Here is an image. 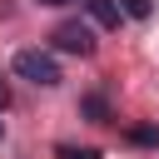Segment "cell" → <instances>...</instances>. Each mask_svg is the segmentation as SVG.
<instances>
[{"instance_id":"1","label":"cell","mask_w":159,"mask_h":159,"mask_svg":"<svg viewBox=\"0 0 159 159\" xmlns=\"http://www.w3.org/2000/svg\"><path fill=\"white\" fill-rule=\"evenodd\" d=\"M10 70H15L20 80H30L35 89H55V84L65 80L50 50H15V60H10Z\"/></svg>"},{"instance_id":"2","label":"cell","mask_w":159,"mask_h":159,"mask_svg":"<svg viewBox=\"0 0 159 159\" xmlns=\"http://www.w3.org/2000/svg\"><path fill=\"white\" fill-rule=\"evenodd\" d=\"M50 45L65 50V55H94V30H89L84 20H60V25L50 30Z\"/></svg>"},{"instance_id":"3","label":"cell","mask_w":159,"mask_h":159,"mask_svg":"<svg viewBox=\"0 0 159 159\" xmlns=\"http://www.w3.org/2000/svg\"><path fill=\"white\" fill-rule=\"evenodd\" d=\"M80 5H84V10L94 15V25H99V30H119V20H124L114 0H80Z\"/></svg>"},{"instance_id":"4","label":"cell","mask_w":159,"mask_h":159,"mask_svg":"<svg viewBox=\"0 0 159 159\" xmlns=\"http://www.w3.org/2000/svg\"><path fill=\"white\" fill-rule=\"evenodd\" d=\"M80 109H84V119H89V124H109V99H104L99 89H94V94H84V99H80Z\"/></svg>"},{"instance_id":"5","label":"cell","mask_w":159,"mask_h":159,"mask_svg":"<svg viewBox=\"0 0 159 159\" xmlns=\"http://www.w3.org/2000/svg\"><path fill=\"white\" fill-rule=\"evenodd\" d=\"M119 5V15H129V20H149L154 15V0H114Z\"/></svg>"},{"instance_id":"6","label":"cell","mask_w":159,"mask_h":159,"mask_svg":"<svg viewBox=\"0 0 159 159\" xmlns=\"http://www.w3.org/2000/svg\"><path fill=\"white\" fill-rule=\"evenodd\" d=\"M55 159H99V149H89V144H55Z\"/></svg>"},{"instance_id":"7","label":"cell","mask_w":159,"mask_h":159,"mask_svg":"<svg viewBox=\"0 0 159 159\" xmlns=\"http://www.w3.org/2000/svg\"><path fill=\"white\" fill-rule=\"evenodd\" d=\"M129 144H159V124H139V129H129Z\"/></svg>"},{"instance_id":"8","label":"cell","mask_w":159,"mask_h":159,"mask_svg":"<svg viewBox=\"0 0 159 159\" xmlns=\"http://www.w3.org/2000/svg\"><path fill=\"white\" fill-rule=\"evenodd\" d=\"M10 104V84H5V75H0V109Z\"/></svg>"},{"instance_id":"9","label":"cell","mask_w":159,"mask_h":159,"mask_svg":"<svg viewBox=\"0 0 159 159\" xmlns=\"http://www.w3.org/2000/svg\"><path fill=\"white\" fill-rule=\"evenodd\" d=\"M35 5H55L60 10V5H80V0H35Z\"/></svg>"},{"instance_id":"10","label":"cell","mask_w":159,"mask_h":159,"mask_svg":"<svg viewBox=\"0 0 159 159\" xmlns=\"http://www.w3.org/2000/svg\"><path fill=\"white\" fill-rule=\"evenodd\" d=\"M0 139H5V119H0Z\"/></svg>"}]
</instances>
